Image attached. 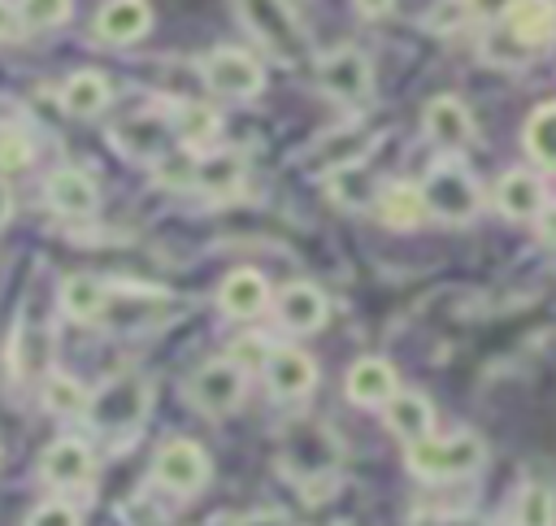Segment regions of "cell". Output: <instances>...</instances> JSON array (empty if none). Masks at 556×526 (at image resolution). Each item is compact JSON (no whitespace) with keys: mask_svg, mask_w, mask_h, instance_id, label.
<instances>
[{"mask_svg":"<svg viewBox=\"0 0 556 526\" xmlns=\"http://www.w3.org/2000/svg\"><path fill=\"white\" fill-rule=\"evenodd\" d=\"M404 461L417 478H430V483H447V478H469L486 465V443L469 430H456V435H426L417 443L404 448Z\"/></svg>","mask_w":556,"mask_h":526,"instance_id":"1","label":"cell"},{"mask_svg":"<svg viewBox=\"0 0 556 526\" xmlns=\"http://www.w3.org/2000/svg\"><path fill=\"white\" fill-rule=\"evenodd\" d=\"M148 378H139V374H117V378H109L91 400H87V422L96 426V430H104V435H126V430H135L139 422H143V413H148Z\"/></svg>","mask_w":556,"mask_h":526,"instance_id":"2","label":"cell"},{"mask_svg":"<svg viewBox=\"0 0 556 526\" xmlns=\"http://www.w3.org/2000/svg\"><path fill=\"white\" fill-rule=\"evenodd\" d=\"M421 200H426V209H430L434 217L456 222V226L473 222L478 209H482V191H478L473 174H469L460 161L434 165V170L426 174V183H421Z\"/></svg>","mask_w":556,"mask_h":526,"instance_id":"3","label":"cell"},{"mask_svg":"<svg viewBox=\"0 0 556 526\" xmlns=\"http://www.w3.org/2000/svg\"><path fill=\"white\" fill-rule=\"evenodd\" d=\"M243 391H248V374H243L230 356H213V361H204V365L191 374V383H187L191 404H195L200 413H208V417H226V413H235L239 400H243Z\"/></svg>","mask_w":556,"mask_h":526,"instance_id":"4","label":"cell"},{"mask_svg":"<svg viewBox=\"0 0 556 526\" xmlns=\"http://www.w3.org/2000/svg\"><path fill=\"white\" fill-rule=\"evenodd\" d=\"M239 9L248 17V26L256 30V39L269 52H278V61H287V65H300L304 61L308 39H304V30L295 26V17L287 13L282 0H239Z\"/></svg>","mask_w":556,"mask_h":526,"instance_id":"5","label":"cell"},{"mask_svg":"<svg viewBox=\"0 0 556 526\" xmlns=\"http://www.w3.org/2000/svg\"><path fill=\"white\" fill-rule=\"evenodd\" d=\"M200 70H204L208 91H217V96H226V100H252V96H261V87H265L261 61H256L252 52H243V48H217V52L204 57Z\"/></svg>","mask_w":556,"mask_h":526,"instance_id":"6","label":"cell"},{"mask_svg":"<svg viewBox=\"0 0 556 526\" xmlns=\"http://www.w3.org/2000/svg\"><path fill=\"white\" fill-rule=\"evenodd\" d=\"M317 83L321 91H330L334 100L343 104H361L369 100L374 91V70H369V57L361 48H334L317 61Z\"/></svg>","mask_w":556,"mask_h":526,"instance_id":"7","label":"cell"},{"mask_svg":"<svg viewBox=\"0 0 556 526\" xmlns=\"http://www.w3.org/2000/svg\"><path fill=\"white\" fill-rule=\"evenodd\" d=\"M152 478L174 496H195L208 483V456L195 439H169L152 461Z\"/></svg>","mask_w":556,"mask_h":526,"instance_id":"8","label":"cell"},{"mask_svg":"<svg viewBox=\"0 0 556 526\" xmlns=\"http://www.w3.org/2000/svg\"><path fill=\"white\" fill-rule=\"evenodd\" d=\"M282 461H287V469L300 474V478H321V474H330V469L339 465V443L330 439L326 426H317V422H300V426L287 430Z\"/></svg>","mask_w":556,"mask_h":526,"instance_id":"9","label":"cell"},{"mask_svg":"<svg viewBox=\"0 0 556 526\" xmlns=\"http://www.w3.org/2000/svg\"><path fill=\"white\" fill-rule=\"evenodd\" d=\"M113 148L135 156V161H161L169 152V139H174V122L161 117V113H135L126 122L113 126Z\"/></svg>","mask_w":556,"mask_h":526,"instance_id":"10","label":"cell"},{"mask_svg":"<svg viewBox=\"0 0 556 526\" xmlns=\"http://www.w3.org/2000/svg\"><path fill=\"white\" fill-rule=\"evenodd\" d=\"M261 374H265V383L278 400H300L317 387V361L300 348H269Z\"/></svg>","mask_w":556,"mask_h":526,"instance_id":"11","label":"cell"},{"mask_svg":"<svg viewBox=\"0 0 556 526\" xmlns=\"http://www.w3.org/2000/svg\"><path fill=\"white\" fill-rule=\"evenodd\" d=\"M421 126L430 135V143L447 148V152H460L473 143V113L465 109V100L456 96H434L426 109H421Z\"/></svg>","mask_w":556,"mask_h":526,"instance_id":"12","label":"cell"},{"mask_svg":"<svg viewBox=\"0 0 556 526\" xmlns=\"http://www.w3.org/2000/svg\"><path fill=\"white\" fill-rule=\"evenodd\" d=\"M91 469H96V456H91V448H87L83 439H74V435L52 439V443L43 448V456H39V478H43L48 487H83V483L91 478Z\"/></svg>","mask_w":556,"mask_h":526,"instance_id":"13","label":"cell"},{"mask_svg":"<svg viewBox=\"0 0 556 526\" xmlns=\"http://www.w3.org/2000/svg\"><path fill=\"white\" fill-rule=\"evenodd\" d=\"M43 200H48L56 213H65V217H87V213L100 204V187H96L91 174L65 165V170H52V174H48Z\"/></svg>","mask_w":556,"mask_h":526,"instance_id":"14","label":"cell"},{"mask_svg":"<svg viewBox=\"0 0 556 526\" xmlns=\"http://www.w3.org/2000/svg\"><path fill=\"white\" fill-rule=\"evenodd\" d=\"M278 322L291 330V335H308V330H321L326 317H330V304L321 296V287L313 283H291L278 291Z\"/></svg>","mask_w":556,"mask_h":526,"instance_id":"15","label":"cell"},{"mask_svg":"<svg viewBox=\"0 0 556 526\" xmlns=\"http://www.w3.org/2000/svg\"><path fill=\"white\" fill-rule=\"evenodd\" d=\"M152 26V9L148 0H104L96 13V39L100 43H135L143 39Z\"/></svg>","mask_w":556,"mask_h":526,"instance_id":"16","label":"cell"},{"mask_svg":"<svg viewBox=\"0 0 556 526\" xmlns=\"http://www.w3.org/2000/svg\"><path fill=\"white\" fill-rule=\"evenodd\" d=\"M343 391H348V400L361 404V409H382L400 387H395L391 361H382V356H361V361L348 370Z\"/></svg>","mask_w":556,"mask_h":526,"instance_id":"17","label":"cell"},{"mask_svg":"<svg viewBox=\"0 0 556 526\" xmlns=\"http://www.w3.org/2000/svg\"><path fill=\"white\" fill-rule=\"evenodd\" d=\"M265 304H269V283H265L256 270H235V274H226L222 287H217V309H222L226 317L252 322V317L265 313Z\"/></svg>","mask_w":556,"mask_h":526,"instance_id":"18","label":"cell"},{"mask_svg":"<svg viewBox=\"0 0 556 526\" xmlns=\"http://www.w3.org/2000/svg\"><path fill=\"white\" fill-rule=\"evenodd\" d=\"M504 30L517 48H547L556 39V0H517Z\"/></svg>","mask_w":556,"mask_h":526,"instance_id":"19","label":"cell"},{"mask_svg":"<svg viewBox=\"0 0 556 526\" xmlns=\"http://www.w3.org/2000/svg\"><path fill=\"white\" fill-rule=\"evenodd\" d=\"M543 183H539V174H530V170H508L500 183H495V209L504 213V217H513V222H534L539 213H543Z\"/></svg>","mask_w":556,"mask_h":526,"instance_id":"20","label":"cell"},{"mask_svg":"<svg viewBox=\"0 0 556 526\" xmlns=\"http://www.w3.org/2000/svg\"><path fill=\"white\" fill-rule=\"evenodd\" d=\"M382 417H387L391 435L404 439V448L417 443V439H426V435L434 430V409H430V400H426L421 391H395V396L382 404Z\"/></svg>","mask_w":556,"mask_h":526,"instance_id":"21","label":"cell"},{"mask_svg":"<svg viewBox=\"0 0 556 526\" xmlns=\"http://www.w3.org/2000/svg\"><path fill=\"white\" fill-rule=\"evenodd\" d=\"M9 361H13V378H22V383L48 378L52 374V330L48 326H17Z\"/></svg>","mask_w":556,"mask_h":526,"instance_id":"22","label":"cell"},{"mask_svg":"<svg viewBox=\"0 0 556 526\" xmlns=\"http://www.w3.org/2000/svg\"><path fill=\"white\" fill-rule=\"evenodd\" d=\"M109 100H113V87H109V78L100 70H78L61 87V109L70 117H83V122L87 117H100L109 109Z\"/></svg>","mask_w":556,"mask_h":526,"instance_id":"23","label":"cell"},{"mask_svg":"<svg viewBox=\"0 0 556 526\" xmlns=\"http://www.w3.org/2000/svg\"><path fill=\"white\" fill-rule=\"evenodd\" d=\"M243 174H248V165H243V152H235V148L204 152L195 161V187L208 196H235L243 187Z\"/></svg>","mask_w":556,"mask_h":526,"instance_id":"24","label":"cell"},{"mask_svg":"<svg viewBox=\"0 0 556 526\" xmlns=\"http://www.w3.org/2000/svg\"><path fill=\"white\" fill-rule=\"evenodd\" d=\"M61 309L74 322H100L109 309V287L96 274H70L61 283Z\"/></svg>","mask_w":556,"mask_h":526,"instance_id":"25","label":"cell"},{"mask_svg":"<svg viewBox=\"0 0 556 526\" xmlns=\"http://www.w3.org/2000/svg\"><path fill=\"white\" fill-rule=\"evenodd\" d=\"M378 213H382L387 226L408 230V226H417L430 209H426V200H421V187L395 183V187H382V191H378Z\"/></svg>","mask_w":556,"mask_h":526,"instance_id":"26","label":"cell"},{"mask_svg":"<svg viewBox=\"0 0 556 526\" xmlns=\"http://www.w3.org/2000/svg\"><path fill=\"white\" fill-rule=\"evenodd\" d=\"M39 400H43V409L48 413H56V417H74V413H87V387L74 378V374H61V370H52L48 378H43V387H39Z\"/></svg>","mask_w":556,"mask_h":526,"instance_id":"27","label":"cell"},{"mask_svg":"<svg viewBox=\"0 0 556 526\" xmlns=\"http://www.w3.org/2000/svg\"><path fill=\"white\" fill-rule=\"evenodd\" d=\"M169 122H174V135H178L187 148H208V143L217 139V126H222V117H217L208 104H178Z\"/></svg>","mask_w":556,"mask_h":526,"instance_id":"28","label":"cell"},{"mask_svg":"<svg viewBox=\"0 0 556 526\" xmlns=\"http://www.w3.org/2000/svg\"><path fill=\"white\" fill-rule=\"evenodd\" d=\"M526 152L543 170H556V104H539L526 122Z\"/></svg>","mask_w":556,"mask_h":526,"instance_id":"29","label":"cell"},{"mask_svg":"<svg viewBox=\"0 0 556 526\" xmlns=\"http://www.w3.org/2000/svg\"><path fill=\"white\" fill-rule=\"evenodd\" d=\"M513 522L517 526H556V491L547 483H526L517 491Z\"/></svg>","mask_w":556,"mask_h":526,"instance_id":"30","label":"cell"},{"mask_svg":"<svg viewBox=\"0 0 556 526\" xmlns=\"http://www.w3.org/2000/svg\"><path fill=\"white\" fill-rule=\"evenodd\" d=\"M330 191L339 196V204H352V209H361L365 200H378L374 196V174L361 161L343 165V170H330Z\"/></svg>","mask_w":556,"mask_h":526,"instance_id":"31","label":"cell"},{"mask_svg":"<svg viewBox=\"0 0 556 526\" xmlns=\"http://www.w3.org/2000/svg\"><path fill=\"white\" fill-rule=\"evenodd\" d=\"M35 161V139L17 126H4L0 130V174H17Z\"/></svg>","mask_w":556,"mask_h":526,"instance_id":"32","label":"cell"},{"mask_svg":"<svg viewBox=\"0 0 556 526\" xmlns=\"http://www.w3.org/2000/svg\"><path fill=\"white\" fill-rule=\"evenodd\" d=\"M74 0H17V13H22V26H35V30H48V26H61L70 17Z\"/></svg>","mask_w":556,"mask_h":526,"instance_id":"33","label":"cell"},{"mask_svg":"<svg viewBox=\"0 0 556 526\" xmlns=\"http://www.w3.org/2000/svg\"><path fill=\"white\" fill-rule=\"evenodd\" d=\"M26 526H78V509L65 504V500H43V504L26 517Z\"/></svg>","mask_w":556,"mask_h":526,"instance_id":"34","label":"cell"},{"mask_svg":"<svg viewBox=\"0 0 556 526\" xmlns=\"http://www.w3.org/2000/svg\"><path fill=\"white\" fill-rule=\"evenodd\" d=\"M265 356H269V348L261 343V335H243V339L235 343V352H230V361H235L243 374H248V370H261Z\"/></svg>","mask_w":556,"mask_h":526,"instance_id":"35","label":"cell"},{"mask_svg":"<svg viewBox=\"0 0 556 526\" xmlns=\"http://www.w3.org/2000/svg\"><path fill=\"white\" fill-rule=\"evenodd\" d=\"M513 4H517V0H465V9H469L473 17H508Z\"/></svg>","mask_w":556,"mask_h":526,"instance_id":"36","label":"cell"},{"mask_svg":"<svg viewBox=\"0 0 556 526\" xmlns=\"http://www.w3.org/2000/svg\"><path fill=\"white\" fill-rule=\"evenodd\" d=\"M17 22H22V13H17V4H13V0H0V43L17 35Z\"/></svg>","mask_w":556,"mask_h":526,"instance_id":"37","label":"cell"},{"mask_svg":"<svg viewBox=\"0 0 556 526\" xmlns=\"http://www.w3.org/2000/svg\"><path fill=\"white\" fill-rule=\"evenodd\" d=\"M235 526H287V517L274 513V509H256V513H243Z\"/></svg>","mask_w":556,"mask_h":526,"instance_id":"38","label":"cell"},{"mask_svg":"<svg viewBox=\"0 0 556 526\" xmlns=\"http://www.w3.org/2000/svg\"><path fill=\"white\" fill-rule=\"evenodd\" d=\"M534 222H539V235H543L547 243H556V204H543V213H539Z\"/></svg>","mask_w":556,"mask_h":526,"instance_id":"39","label":"cell"},{"mask_svg":"<svg viewBox=\"0 0 556 526\" xmlns=\"http://www.w3.org/2000/svg\"><path fill=\"white\" fill-rule=\"evenodd\" d=\"M352 4H356L365 17H387V13L395 9V0H352Z\"/></svg>","mask_w":556,"mask_h":526,"instance_id":"40","label":"cell"},{"mask_svg":"<svg viewBox=\"0 0 556 526\" xmlns=\"http://www.w3.org/2000/svg\"><path fill=\"white\" fill-rule=\"evenodd\" d=\"M9 213H13V196H9V187L0 183V226L9 222Z\"/></svg>","mask_w":556,"mask_h":526,"instance_id":"41","label":"cell"}]
</instances>
